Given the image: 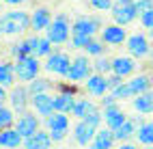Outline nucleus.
I'll return each mask as SVG.
<instances>
[{
    "label": "nucleus",
    "instance_id": "39",
    "mask_svg": "<svg viewBox=\"0 0 153 149\" xmlns=\"http://www.w3.org/2000/svg\"><path fill=\"white\" fill-rule=\"evenodd\" d=\"M48 132H50V130H48ZM67 132H69V130H52V132H50V136H52L54 143H63L65 138H67Z\"/></svg>",
    "mask_w": 153,
    "mask_h": 149
},
{
    "label": "nucleus",
    "instance_id": "19",
    "mask_svg": "<svg viewBox=\"0 0 153 149\" xmlns=\"http://www.w3.org/2000/svg\"><path fill=\"white\" fill-rule=\"evenodd\" d=\"M52 13H50V9H45V7H39V9H35L33 13H30V28H33L35 33H39V31H45V28L52 24Z\"/></svg>",
    "mask_w": 153,
    "mask_h": 149
},
{
    "label": "nucleus",
    "instance_id": "38",
    "mask_svg": "<svg viewBox=\"0 0 153 149\" xmlns=\"http://www.w3.org/2000/svg\"><path fill=\"white\" fill-rule=\"evenodd\" d=\"M140 24L147 28V31H153V9L151 11H147V13H142L140 15Z\"/></svg>",
    "mask_w": 153,
    "mask_h": 149
},
{
    "label": "nucleus",
    "instance_id": "10",
    "mask_svg": "<svg viewBox=\"0 0 153 149\" xmlns=\"http://www.w3.org/2000/svg\"><path fill=\"white\" fill-rule=\"evenodd\" d=\"M127 31L125 26H119V24H110L101 28V41L106 45H123L127 41Z\"/></svg>",
    "mask_w": 153,
    "mask_h": 149
},
{
    "label": "nucleus",
    "instance_id": "31",
    "mask_svg": "<svg viewBox=\"0 0 153 149\" xmlns=\"http://www.w3.org/2000/svg\"><path fill=\"white\" fill-rule=\"evenodd\" d=\"M50 80H45V78H35L33 82H28V91L30 95H37V93H48L50 91Z\"/></svg>",
    "mask_w": 153,
    "mask_h": 149
},
{
    "label": "nucleus",
    "instance_id": "30",
    "mask_svg": "<svg viewBox=\"0 0 153 149\" xmlns=\"http://www.w3.org/2000/svg\"><path fill=\"white\" fill-rule=\"evenodd\" d=\"M13 108H9L4 104H0V130H7V127L15 125V117H13Z\"/></svg>",
    "mask_w": 153,
    "mask_h": 149
},
{
    "label": "nucleus",
    "instance_id": "4",
    "mask_svg": "<svg viewBox=\"0 0 153 149\" xmlns=\"http://www.w3.org/2000/svg\"><path fill=\"white\" fill-rule=\"evenodd\" d=\"M15 76L19 82H33L35 78H39V69H41V63L39 58L33 54H26V56H17L15 58Z\"/></svg>",
    "mask_w": 153,
    "mask_h": 149
},
{
    "label": "nucleus",
    "instance_id": "2",
    "mask_svg": "<svg viewBox=\"0 0 153 149\" xmlns=\"http://www.w3.org/2000/svg\"><path fill=\"white\" fill-rule=\"evenodd\" d=\"M45 37L52 41V45H63L69 41L71 37V19L67 13H58L54 15L52 24L45 28Z\"/></svg>",
    "mask_w": 153,
    "mask_h": 149
},
{
    "label": "nucleus",
    "instance_id": "9",
    "mask_svg": "<svg viewBox=\"0 0 153 149\" xmlns=\"http://www.w3.org/2000/svg\"><path fill=\"white\" fill-rule=\"evenodd\" d=\"M127 52L129 56H134V58H147L151 54V43H149V37L147 35H142V33H134V35H129L127 37Z\"/></svg>",
    "mask_w": 153,
    "mask_h": 149
},
{
    "label": "nucleus",
    "instance_id": "6",
    "mask_svg": "<svg viewBox=\"0 0 153 149\" xmlns=\"http://www.w3.org/2000/svg\"><path fill=\"white\" fill-rule=\"evenodd\" d=\"M93 63L88 61V54H82V56H76L71 61V67H69V74L65 76L69 82H86L88 76L93 74Z\"/></svg>",
    "mask_w": 153,
    "mask_h": 149
},
{
    "label": "nucleus",
    "instance_id": "46",
    "mask_svg": "<svg viewBox=\"0 0 153 149\" xmlns=\"http://www.w3.org/2000/svg\"><path fill=\"white\" fill-rule=\"evenodd\" d=\"M149 39H153V31H149Z\"/></svg>",
    "mask_w": 153,
    "mask_h": 149
},
{
    "label": "nucleus",
    "instance_id": "29",
    "mask_svg": "<svg viewBox=\"0 0 153 149\" xmlns=\"http://www.w3.org/2000/svg\"><path fill=\"white\" fill-rule=\"evenodd\" d=\"M136 141L140 145H153V121H145L140 127H138V132H136Z\"/></svg>",
    "mask_w": 153,
    "mask_h": 149
},
{
    "label": "nucleus",
    "instance_id": "50",
    "mask_svg": "<svg viewBox=\"0 0 153 149\" xmlns=\"http://www.w3.org/2000/svg\"><path fill=\"white\" fill-rule=\"evenodd\" d=\"M17 149H24V147H17Z\"/></svg>",
    "mask_w": 153,
    "mask_h": 149
},
{
    "label": "nucleus",
    "instance_id": "7",
    "mask_svg": "<svg viewBox=\"0 0 153 149\" xmlns=\"http://www.w3.org/2000/svg\"><path fill=\"white\" fill-rule=\"evenodd\" d=\"M69 67H71V58L65 52H52L50 56H45V63H43V69L54 76H67Z\"/></svg>",
    "mask_w": 153,
    "mask_h": 149
},
{
    "label": "nucleus",
    "instance_id": "41",
    "mask_svg": "<svg viewBox=\"0 0 153 149\" xmlns=\"http://www.w3.org/2000/svg\"><path fill=\"white\" fill-rule=\"evenodd\" d=\"M117 102H119V99L110 93V95H104V99H101V106H104V108H110V106H114Z\"/></svg>",
    "mask_w": 153,
    "mask_h": 149
},
{
    "label": "nucleus",
    "instance_id": "37",
    "mask_svg": "<svg viewBox=\"0 0 153 149\" xmlns=\"http://www.w3.org/2000/svg\"><path fill=\"white\" fill-rule=\"evenodd\" d=\"M151 9H153V0H136V11H138V15L151 11Z\"/></svg>",
    "mask_w": 153,
    "mask_h": 149
},
{
    "label": "nucleus",
    "instance_id": "33",
    "mask_svg": "<svg viewBox=\"0 0 153 149\" xmlns=\"http://www.w3.org/2000/svg\"><path fill=\"white\" fill-rule=\"evenodd\" d=\"M104 45H106L104 41H97V39H93V41L84 48V52H86L88 56H95V58H97V56H104V50H106Z\"/></svg>",
    "mask_w": 153,
    "mask_h": 149
},
{
    "label": "nucleus",
    "instance_id": "25",
    "mask_svg": "<svg viewBox=\"0 0 153 149\" xmlns=\"http://www.w3.org/2000/svg\"><path fill=\"white\" fill-rule=\"evenodd\" d=\"M114 130H110V127H101V130H97L95 134V141L93 145L97 149H112V145H114Z\"/></svg>",
    "mask_w": 153,
    "mask_h": 149
},
{
    "label": "nucleus",
    "instance_id": "27",
    "mask_svg": "<svg viewBox=\"0 0 153 149\" xmlns=\"http://www.w3.org/2000/svg\"><path fill=\"white\" fill-rule=\"evenodd\" d=\"M93 112H97V106L91 102V99H76V106H74V112L71 115L78 117V119H86Z\"/></svg>",
    "mask_w": 153,
    "mask_h": 149
},
{
    "label": "nucleus",
    "instance_id": "16",
    "mask_svg": "<svg viewBox=\"0 0 153 149\" xmlns=\"http://www.w3.org/2000/svg\"><path fill=\"white\" fill-rule=\"evenodd\" d=\"M74 106H76V93H74V86H63L60 93L54 97V108L58 112H74Z\"/></svg>",
    "mask_w": 153,
    "mask_h": 149
},
{
    "label": "nucleus",
    "instance_id": "44",
    "mask_svg": "<svg viewBox=\"0 0 153 149\" xmlns=\"http://www.w3.org/2000/svg\"><path fill=\"white\" fill-rule=\"evenodd\" d=\"M117 149H138V145H134V143H127V141H125V143H121Z\"/></svg>",
    "mask_w": 153,
    "mask_h": 149
},
{
    "label": "nucleus",
    "instance_id": "1",
    "mask_svg": "<svg viewBox=\"0 0 153 149\" xmlns=\"http://www.w3.org/2000/svg\"><path fill=\"white\" fill-rule=\"evenodd\" d=\"M0 26H2V35H19L30 28V13L22 9H11L0 15Z\"/></svg>",
    "mask_w": 153,
    "mask_h": 149
},
{
    "label": "nucleus",
    "instance_id": "48",
    "mask_svg": "<svg viewBox=\"0 0 153 149\" xmlns=\"http://www.w3.org/2000/svg\"><path fill=\"white\" fill-rule=\"evenodd\" d=\"M145 149H153V145H149V147H145Z\"/></svg>",
    "mask_w": 153,
    "mask_h": 149
},
{
    "label": "nucleus",
    "instance_id": "35",
    "mask_svg": "<svg viewBox=\"0 0 153 149\" xmlns=\"http://www.w3.org/2000/svg\"><path fill=\"white\" fill-rule=\"evenodd\" d=\"M11 54H13V56H26V54H33V52H30V43H28V39H26V41H22V43H15V45L11 48Z\"/></svg>",
    "mask_w": 153,
    "mask_h": 149
},
{
    "label": "nucleus",
    "instance_id": "47",
    "mask_svg": "<svg viewBox=\"0 0 153 149\" xmlns=\"http://www.w3.org/2000/svg\"><path fill=\"white\" fill-rule=\"evenodd\" d=\"M149 56H151V58H153V48H151V54H149Z\"/></svg>",
    "mask_w": 153,
    "mask_h": 149
},
{
    "label": "nucleus",
    "instance_id": "36",
    "mask_svg": "<svg viewBox=\"0 0 153 149\" xmlns=\"http://www.w3.org/2000/svg\"><path fill=\"white\" fill-rule=\"evenodd\" d=\"M88 2L97 11H112V4H114L112 0H88Z\"/></svg>",
    "mask_w": 153,
    "mask_h": 149
},
{
    "label": "nucleus",
    "instance_id": "14",
    "mask_svg": "<svg viewBox=\"0 0 153 149\" xmlns=\"http://www.w3.org/2000/svg\"><path fill=\"white\" fill-rule=\"evenodd\" d=\"M30 91H28V86H13L11 89V93H9V102H11V108L15 112H26V108H28V104H30Z\"/></svg>",
    "mask_w": 153,
    "mask_h": 149
},
{
    "label": "nucleus",
    "instance_id": "26",
    "mask_svg": "<svg viewBox=\"0 0 153 149\" xmlns=\"http://www.w3.org/2000/svg\"><path fill=\"white\" fill-rule=\"evenodd\" d=\"M45 125H48V130L52 132V130H69V117L65 112H52L50 117H45Z\"/></svg>",
    "mask_w": 153,
    "mask_h": 149
},
{
    "label": "nucleus",
    "instance_id": "20",
    "mask_svg": "<svg viewBox=\"0 0 153 149\" xmlns=\"http://www.w3.org/2000/svg\"><path fill=\"white\" fill-rule=\"evenodd\" d=\"M28 43H30V52H33V56H37V58L52 54V41H50L48 37H41L39 33L33 35V37H28Z\"/></svg>",
    "mask_w": 153,
    "mask_h": 149
},
{
    "label": "nucleus",
    "instance_id": "3",
    "mask_svg": "<svg viewBox=\"0 0 153 149\" xmlns=\"http://www.w3.org/2000/svg\"><path fill=\"white\" fill-rule=\"evenodd\" d=\"M151 78L149 76H134V78H129L127 82H123L121 86H117L114 91H112V95H114L117 99H134L138 97L140 93H145L151 89Z\"/></svg>",
    "mask_w": 153,
    "mask_h": 149
},
{
    "label": "nucleus",
    "instance_id": "15",
    "mask_svg": "<svg viewBox=\"0 0 153 149\" xmlns=\"http://www.w3.org/2000/svg\"><path fill=\"white\" fill-rule=\"evenodd\" d=\"M30 106H33V110L41 117H50L52 112H56L54 108V97L50 93H37L30 97Z\"/></svg>",
    "mask_w": 153,
    "mask_h": 149
},
{
    "label": "nucleus",
    "instance_id": "13",
    "mask_svg": "<svg viewBox=\"0 0 153 149\" xmlns=\"http://www.w3.org/2000/svg\"><path fill=\"white\" fill-rule=\"evenodd\" d=\"M97 130H99V127L91 125L88 121H84V119H80V121L76 123V127H74V138H76V143L82 145V147H88L91 143L95 141Z\"/></svg>",
    "mask_w": 153,
    "mask_h": 149
},
{
    "label": "nucleus",
    "instance_id": "40",
    "mask_svg": "<svg viewBox=\"0 0 153 149\" xmlns=\"http://www.w3.org/2000/svg\"><path fill=\"white\" fill-rule=\"evenodd\" d=\"M108 84H110V93H112L117 86H121V84H123V78H121V76H117V74H112V76H108Z\"/></svg>",
    "mask_w": 153,
    "mask_h": 149
},
{
    "label": "nucleus",
    "instance_id": "51",
    "mask_svg": "<svg viewBox=\"0 0 153 149\" xmlns=\"http://www.w3.org/2000/svg\"><path fill=\"white\" fill-rule=\"evenodd\" d=\"M0 149H2V147H0Z\"/></svg>",
    "mask_w": 153,
    "mask_h": 149
},
{
    "label": "nucleus",
    "instance_id": "18",
    "mask_svg": "<svg viewBox=\"0 0 153 149\" xmlns=\"http://www.w3.org/2000/svg\"><path fill=\"white\" fill-rule=\"evenodd\" d=\"M134 72H136L134 56H117V58H112V74H117L121 78H129Z\"/></svg>",
    "mask_w": 153,
    "mask_h": 149
},
{
    "label": "nucleus",
    "instance_id": "12",
    "mask_svg": "<svg viewBox=\"0 0 153 149\" xmlns=\"http://www.w3.org/2000/svg\"><path fill=\"white\" fill-rule=\"evenodd\" d=\"M15 130L22 134L24 138L33 136L35 132L41 130V127H39V117L33 115V112H22V115L15 119Z\"/></svg>",
    "mask_w": 153,
    "mask_h": 149
},
{
    "label": "nucleus",
    "instance_id": "34",
    "mask_svg": "<svg viewBox=\"0 0 153 149\" xmlns=\"http://www.w3.org/2000/svg\"><path fill=\"white\" fill-rule=\"evenodd\" d=\"M95 37H88V35H71V48L76 50H84Z\"/></svg>",
    "mask_w": 153,
    "mask_h": 149
},
{
    "label": "nucleus",
    "instance_id": "22",
    "mask_svg": "<svg viewBox=\"0 0 153 149\" xmlns=\"http://www.w3.org/2000/svg\"><path fill=\"white\" fill-rule=\"evenodd\" d=\"M125 121H127V115L121 110L117 104L110 106V108H104V123H106V127H110V130H117V127H121Z\"/></svg>",
    "mask_w": 153,
    "mask_h": 149
},
{
    "label": "nucleus",
    "instance_id": "24",
    "mask_svg": "<svg viewBox=\"0 0 153 149\" xmlns=\"http://www.w3.org/2000/svg\"><path fill=\"white\" fill-rule=\"evenodd\" d=\"M131 106H134V110L138 115H151L153 112V89H149V91L140 93L138 97L131 99Z\"/></svg>",
    "mask_w": 153,
    "mask_h": 149
},
{
    "label": "nucleus",
    "instance_id": "42",
    "mask_svg": "<svg viewBox=\"0 0 153 149\" xmlns=\"http://www.w3.org/2000/svg\"><path fill=\"white\" fill-rule=\"evenodd\" d=\"M4 4H9V7H19V4H24V2H28V0H2Z\"/></svg>",
    "mask_w": 153,
    "mask_h": 149
},
{
    "label": "nucleus",
    "instance_id": "32",
    "mask_svg": "<svg viewBox=\"0 0 153 149\" xmlns=\"http://www.w3.org/2000/svg\"><path fill=\"white\" fill-rule=\"evenodd\" d=\"M93 69L97 74L108 76V74H112V61H108V58H104V56H97L95 63H93Z\"/></svg>",
    "mask_w": 153,
    "mask_h": 149
},
{
    "label": "nucleus",
    "instance_id": "49",
    "mask_svg": "<svg viewBox=\"0 0 153 149\" xmlns=\"http://www.w3.org/2000/svg\"><path fill=\"white\" fill-rule=\"evenodd\" d=\"M2 4H4V2H2V0H0V9H2Z\"/></svg>",
    "mask_w": 153,
    "mask_h": 149
},
{
    "label": "nucleus",
    "instance_id": "21",
    "mask_svg": "<svg viewBox=\"0 0 153 149\" xmlns=\"http://www.w3.org/2000/svg\"><path fill=\"white\" fill-rule=\"evenodd\" d=\"M52 136H50V132H43L39 130L35 132L33 136L24 138V149H52Z\"/></svg>",
    "mask_w": 153,
    "mask_h": 149
},
{
    "label": "nucleus",
    "instance_id": "11",
    "mask_svg": "<svg viewBox=\"0 0 153 149\" xmlns=\"http://www.w3.org/2000/svg\"><path fill=\"white\" fill-rule=\"evenodd\" d=\"M84 89L88 95H95V97H104L108 91H110V84H108V76L104 74H97L93 72L88 76V80L84 82Z\"/></svg>",
    "mask_w": 153,
    "mask_h": 149
},
{
    "label": "nucleus",
    "instance_id": "43",
    "mask_svg": "<svg viewBox=\"0 0 153 149\" xmlns=\"http://www.w3.org/2000/svg\"><path fill=\"white\" fill-rule=\"evenodd\" d=\"M4 99H9V93H7V86L0 84V104H4Z\"/></svg>",
    "mask_w": 153,
    "mask_h": 149
},
{
    "label": "nucleus",
    "instance_id": "28",
    "mask_svg": "<svg viewBox=\"0 0 153 149\" xmlns=\"http://www.w3.org/2000/svg\"><path fill=\"white\" fill-rule=\"evenodd\" d=\"M15 80H17L15 65L13 63H0V84L2 86H13Z\"/></svg>",
    "mask_w": 153,
    "mask_h": 149
},
{
    "label": "nucleus",
    "instance_id": "23",
    "mask_svg": "<svg viewBox=\"0 0 153 149\" xmlns=\"http://www.w3.org/2000/svg\"><path fill=\"white\" fill-rule=\"evenodd\" d=\"M0 147H2V149H17V147H24V136L19 134L15 127L0 130Z\"/></svg>",
    "mask_w": 153,
    "mask_h": 149
},
{
    "label": "nucleus",
    "instance_id": "17",
    "mask_svg": "<svg viewBox=\"0 0 153 149\" xmlns=\"http://www.w3.org/2000/svg\"><path fill=\"white\" fill-rule=\"evenodd\" d=\"M145 123V119L142 117H127V121L121 125V127H117L114 130V138L119 143H125V141H129L131 136H136V132H138V127Z\"/></svg>",
    "mask_w": 153,
    "mask_h": 149
},
{
    "label": "nucleus",
    "instance_id": "45",
    "mask_svg": "<svg viewBox=\"0 0 153 149\" xmlns=\"http://www.w3.org/2000/svg\"><path fill=\"white\" fill-rule=\"evenodd\" d=\"M88 149H97V147H95V145H93V143H91V145H88Z\"/></svg>",
    "mask_w": 153,
    "mask_h": 149
},
{
    "label": "nucleus",
    "instance_id": "8",
    "mask_svg": "<svg viewBox=\"0 0 153 149\" xmlns=\"http://www.w3.org/2000/svg\"><path fill=\"white\" fill-rule=\"evenodd\" d=\"M95 33H101V19L97 15H80L71 24V35H88L95 37Z\"/></svg>",
    "mask_w": 153,
    "mask_h": 149
},
{
    "label": "nucleus",
    "instance_id": "5",
    "mask_svg": "<svg viewBox=\"0 0 153 149\" xmlns=\"http://www.w3.org/2000/svg\"><path fill=\"white\" fill-rule=\"evenodd\" d=\"M136 17H140L136 11V0H114V4H112V19H114V24L127 26Z\"/></svg>",
    "mask_w": 153,
    "mask_h": 149
}]
</instances>
